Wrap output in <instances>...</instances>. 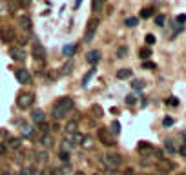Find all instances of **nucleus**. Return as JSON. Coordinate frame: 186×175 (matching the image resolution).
Masks as SVG:
<instances>
[{"label": "nucleus", "instance_id": "nucleus-1", "mask_svg": "<svg viewBox=\"0 0 186 175\" xmlns=\"http://www.w3.org/2000/svg\"><path fill=\"white\" fill-rule=\"evenodd\" d=\"M101 164L106 170H115V168H119V166L122 164V157L119 153H108L101 159Z\"/></svg>", "mask_w": 186, "mask_h": 175}, {"label": "nucleus", "instance_id": "nucleus-2", "mask_svg": "<svg viewBox=\"0 0 186 175\" xmlns=\"http://www.w3.org/2000/svg\"><path fill=\"white\" fill-rule=\"evenodd\" d=\"M99 24H101V20H99L97 17L90 18L88 28H86V35H84V42H90L93 39V35H95V31H97V28H99Z\"/></svg>", "mask_w": 186, "mask_h": 175}, {"label": "nucleus", "instance_id": "nucleus-3", "mask_svg": "<svg viewBox=\"0 0 186 175\" xmlns=\"http://www.w3.org/2000/svg\"><path fill=\"white\" fill-rule=\"evenodd\" d=\"M31 104H33V95H31V93L24 91L17 97V106H18L20 110H28V108H31Z\"/></svg>", "mask_w": 186, "mask_h": 175}, {"label": "nucleus", "instance_id": "nucleus-4", "mask_svg": "<svg viewBox=\"0 0 186 175\" xmlns=\"http://www.w3.org/2000/svg\"><path fill=\"white\" fill-rule=\"evenodd\" d=\"M59 110H62V111H66V113H70L73 108H75V102H73V99H70V97H62V99H59L57 100V104H55Z\"/></svg>", "mask_w": 186, "mask_h": 175}, {"label": "nucleus", "instance_id": "nucleus-5", "mask_svg": "<svg viewBox=\"0 0 186 175\" xmlns=\"http://www.w3.org/2000/svg\"><path fill=\"white\" fill-rule=\"evenodd\" d=\"M31 55L37 59V60H44L46 59V49H44V46H42L40 42H33V46H31Z\"/></svg>", "mask_w": 186, "mask_h": 175}, {"label": "nucleus", "instance_id": "nucleus-6", "mask_svg": "<svg viewBox=\"0 0 186 175\" xmlns=\"http://www.w3.org/2000/svg\"><path fill=\"white\" fill-rule=\"evenodd\" d=\"M66 141H68V142H70L71 146H79V144H82L84 135H82V133H79V131H73V133H66Z\"/></svg>", "mask_w": 186, "mask_h": 175}, {"label": "nucleus", "instance_id": "nucleus-7", "mask_svg": "<svg viewBox=\"0 0 186 175\" xmlns=\"http://www.w3.org/2000/svg\"><path fill=\"white\" fill-rule=\"evenodd\" d=\"M99 139H101V142L106 146H113V137H111V133L108 131V130H104V128H101L99 130Z\"/></svg>", "mask_w": 186, "mask_h": 175}, {"label": "nucleus", "instance_id": "nucleus-8", "mask_svg": "<svg viewBox=\"0 0 186 175\" xmlns=\"http://www.w3.org/2000/svg\"><path fill=\"white\" fill-rule=\"evenodd\" d=\"M15 77H17V80L20 84H28L31 80V75L28 69H17V71H15Z\"/></svg>", "mask_w": 186, "mask_h": 175}, {"label": "nucleus", "instance_id": "nucleus-9", "mask_svg": "<svg viewBox=\"0 0 186 175\" xmlns=\"http://www.w3.org/2000/svg\"><path fill=\"white\" fill-rule=\"evenodd\" d=\"M9 57L13 59V60H17V62H24V60H26V53L22 51L20 48H18V49H17V48L9 49Z\"/></svg>", "mask_w": 186, "mask_h": 175}, {"label": "nucleus", "instance_id": "nucleus-10", "mask_svg": "<svg viewBox=\"0 0 186 175\" xmlns=\"http://www.w3.org/2000/svg\"><path fill=\"white\" fill-rule=\"evenodd\" d=\"M18 26H20L24 31H29L31 29V18L28 15H20V17H18Z\"/></svg>", "mask_w": 186, "mask_h": 175}, {"label": "nucleus", "instance_id": "nucleus-11", "mask_svg": "<svg viewBox=\"0 0 186 175\" xmlns=\"http://www.w3.org/2000/svg\"><path fill=\"white\" fill-rule=\"evenodd\" d=\"M0 35H2V40H4V42L15 40V31H13V28H4Z\"/></svg>", "mask_w": 186, "mask_h": 175}, {"label": "nucleus", "instance_id": "nucleus-12", "mask_svg": "<svg viewBox=\"0 0 186 175\" xmlns=\"http://www.w3.org/2000/svg\"><path fill=\"white\" fill-rule=\"evenodd\" d=\"M86 60L90 62V64H97V62L101 60V51L99 49H91V51L86 55Z\"/></svg>", "mask_w": 186, "mask_h": 175}, {"label": "nucleus", "instance_id": "nucleus-13", "mask_svg": "<svg viewBox=\"0 0 186 175\" xmlns=\"http://www.w3.org/2000/svg\"><path fill=\"white\" fill-rule=\"evenodd\" d=\"M31 119H33V122H37V124L46 122V115H44L42 110H35V111L31 113Z\"/></svg>", "mask_w": 186, "mask_h": 175}, {"label": "nucleus", "instance_id": "nucleus-14", "mask_svg": "<svg viewBox=\"0 0 186 175\" xmlns=\"http://www.w3.org/2000/svg\"><path fill=\"white\" fill-rule=\"evenodd\" d=\"M133 77V71L132 69H128V68H124V69H119L117 71V79L119 80H126V79H132Z\"/></svg>", "mask_w": 186, "mask_h": 175}, {"label": "nucleus", "instance_id": "nucleus-15", "mask_svg": "<svg viewBox=\"0 0 186 175\" xmlns=\"http://www.w3.org/2000/svg\"><path fill=\"white\" fill-rule=\"evenodd\" d=\"M90 113H91L95 119H101V117H104V110L99 106V104H93L91 108H90Z\"/></svg>", "mask_w": 186, "mask_h": 175}, {"label": "nucleus", "instance_id": "nucleus-16", "mask_svg": "<svg viewBox=\"0 0 186 175\" xmlns=\"http://www.w3.org/2000/svg\"><path fill=\"white\" fill-rule=\"evenodd\" d=\"M153 146L150 144V142H141L139 144V153H142V155H146V153H153Z\"/></svg>", "mask_w": 186, "mask_h": 175}, {"label": "nucleus", "instance_id": "nucleus-17", "mask_svg": "<svg viewBox=\"0 0 186 175\" xmlns=\"http://www.w3.org/2000/svg\"><path fill=\"white\" fill-rule=\"evenodd\" d=\"M95 71H97V69H90V71L82 77V88H88V82H90L93 77H95Z\"/></svg>", "mask_w": 186, "mask_h": 175}, {"label": "nucleus", "instance_id": "nucleus-18", "mask_svg": "<svg viewBox=\"0 0 186 175\" xmlns=\"http://www.w3.org/2000/svg\"><path fill=\"white\" fill-rule=\"evenodd\" d=\"M108 131H110L111 135H119V133H121V122H119V121H113Z\"/></svg>", "mask_w": 186, "mask_h": 175}, {"label": "nucleus", "instance_id": "nucleus-19", "mask_svg": "<svg viewBox=\"0 0 186 175\" xmlns=\"http://www.w3.org/2000/svg\"><path fill=\"white\" fill-rule=\"evenodd\" d=\"M51 115H53V119H64L66 117V111H62V110H59L57 106H53V110H51Z\"/></svg>", "mask_w": 186, "mask_h": 175}, {"label": "nucleus", "instance_id": "nucleus-20", "mask_svg": "<svg viewBox=\"0 0 186 175\" xmlns=\"http://www.w3.org/2000/svg\"><path fill=\"white\" fill-rule=\"evenodd\" d=\"M71 69H73V60H68L60 68V73H62V75H70V73H71Z\"/></svg>", "mask_w": 186, "mask_h": 175}, {"label": "nucleus", "instance_id": "nucleus-21", "mask_svg": "<svg viewBox=\"0 0 186 175\" xmlns=\"http://www.w3.org/2000/svg\"><path fill=\"white\" fill-rule=\"evenodd\" d=\"M22 135H24V137H33V135H35V128H29L28 124H24V126H22Z\"/></svg>", "mask_w": 186, "mask_h": 175}, {"label": "nucleus", "instance_id": "nucleus-22", "mask_svg": "<svg viewBox=\"0 0 186 175\" xmlns=\"http://www.w3.org/2000/svg\"><path fill=\"white\" fill-rule=\"evenodd\" d=\"M139 57L146 60L148 57H152V49H150V48H141V49H139Z\"/></svg>", "mask_w": 186, "mask_h": 175}, {"label": "nucleus", "instance_id": "nucleus-23", "mask_svg": "<svg viewBox=\"0 0 186 175\" xmlns=\"http://www.w3.org/2000/svg\"><path fill=\"white\" fill-rule=\"evenodd\" d=\"M73 131H77V121H70L66 124V133H73Z\"/></svg>", "mask_w": 186, "mask_h": 175}, {"label": "nucleus", "instance_id": "nucleus-24", "mask_svg": "<svg viewBox=\"0 0 186 175\" xmlns=\"http://www.w3.org/2000/svg\"><path fill=\"white\" fill-rule=\"evenodd\" d=\"M124 24H126L128 28H135V26L139 24V18H135V17H128V18L124 20Z\"/></svg>", "mask_w": 186, "mask_h": 175}, {"label": "nucleus", "instance_id": "nucleus-25", "mask_svg": "<svg viewBox=\"0 0 186 175\" xmlns=\"http://www.w3.org/2000/svg\"><path fill=\"white\" fill-rule=\"evenodd\" d=\"M20 146H22L20 139H9V148H13V150H18Z\"/></svg>", "mask_w": 186, "mask_h": 175}, {"label": "nucleus", "instance_id": "nucleus-26", "mask_svg": "<svg viewBox=\"0 0 186 175\" xmlns=\"http://www.w3.org/2000/svg\"><path fill=\"white\" fill-rule=\"evenodd\" d=\"M59 159H60V161L64 162V164H68V162H70V153L62 150V152H59Z\"/></svg>", "mask_w": 186, "mask_h": 175}, {"label": "nucleus", "instance_id": "nucleus-27", "mask_svg": "<svg viewBox=\"0 0 186 175\" xmlns=\"http://www.w3.org/2000/svg\"><path fill=\"white\" fill-rule=\"evenodd\" d=\"M153 15V9L152 8H144V9L141 11V18H150Z\"/></svg>", "mask_w": 186, "mask_h": 175}, {"label": "nucleus", "instance_id": "nucleus-28", "mask_svg": "<svg viewBox=\"0 0 186 175\" xmlns=\"http://www.w3.org/2000/svg\"><path fill=\"white\" fill-rule=\"evenodd\" d=\"M126 55H128V48H126V46H121V48L117 49V57H119V59H124Z\"/></svg>", "mask_w": 186, "mask_h": 175}, {"label": "nucleus", "instance_id": "nucleus-29", "mask_svg": "<svg viewBox=\"0 0 186 175\" xmlns=\"http://www.w3.org/2000/svg\"><path fill=\"white\" fill-rule=\"evenodd\" d=\"M164 148H166V152H168V153H175V146H173V142H172V141H166Z\"/></svg>", "mask_w": 186, "mask_h": 175}, {"label": "nucleus", "instance_id": "nucleus-30", "mask_svg": "<svg viewBox=\"0 0 186 175\" xmlns=\"http://www.w3.org/2000/svg\"><path fill=\"white\" fill-rule=\"evenodd\" d=\"M142 68H144V69H157V64H155V62H150V60H144L142 62Z\"/></svg>", "mask_w": 186, "mask_h": 175}, {"label": "nucleus", "instance_id": "nucleus-31", "mask_svg": "<svg viewBox=\"0 0 186 175\" xmlns=\"http://www.w3.org/2000/svg\"><path fill=\"white\" fill-rule=\"evenodd\" d=\"M164 22H166L164 15H157V17H155V24H157V26H164Z\"/></svg>", "mask_w": 186, "mask_h": 175}, {"label": "nucleus", "instance_id": "nucleus-32", "mask_svg": "<svg viewBox=\"0 0 186 175\" xmlns=\"http://www.w3.org/2000/svg\"><path fill=\"white\" fill-rule=\"evenodd\" d=\"M75 51H77V48H75V46H66V48H64V55H66V57H70V55L75 53Z\"/></svg>", "mask_w": 186, "mask_h": 175}, {"label": "nucleus", "instance_id": "nucleus-33", "mask_svg": "<svg viewBox=\"0 0 186 175\" xmlns=\"http://www.w3.org/2000/svg\"><path fill=\"white\" fill-rule=\"evenodd\" d=\"M132 86H133L137 91H141V90L144 88V82H142V80H133V82H132Z\"/></svg>", "mask_w": 186, "mask_h": 175}, {"label": "nucleus", "instance_id": "nucleus-34", "mask_svg": "<svg viewBox=\"0 0 186 175\" xmlns=\"http://www.w3.org/2000/svg\"><path fill=\"white\" fill-rule=\"evenodd\" d=\"M126 104H128V106L137 104V97H135V95H128V97H126Z\"/></svg>", "mask_w": 186, "mask_h": 175}, {"label": "nucleus", "instance_id": "nucleus-35", "mask_svg": "<svg viewBox=\"0 0 186 175\" xmlns=\"http://www.w3.org/2000/svg\"><path fill=\"white\" fill-rule=\"evenodd\" d=\"M102 2H104V0H93V11H95V13H99V11H101Z\"/></svg>", "mask_w": 186, "mask_h": 175}, {"label": "nucleus", "instance_id": "nucleus-36", "mask_svg": "<svg viewBox=\"0 0 186 175\" xmlns=\"http://www.w3.org/2000/svg\"><path fill=\"white\" fill-rule=\"evenodd\" d=\"M35 157H37V161H46L48 159V152H37Z\"/></svg>", "mask_w": 186, "mask_h": 175}, {"label": "nucleus", "instance_id": "nucleus-37", "mask_svg": "<svg viewBox=\"0 0 186 175\" xmlns=\"http://www.w3.org/2000/svg\"><path fill=\"white\" fill-rule=\"evenodd\" d=\"M22 175H37V170L31 166V168H24L22 170Z\"/></svg>", "mask_w": 186, "mask_h": 175}, {"label": "nucleus", "instance_id": "nucleus-38", "mask_svg": "<svg viewBox=\"0 0 186 175\" xmlns=\"http://www.w3.org/2000/svg\"><path fill=\"white\" fill-rule=\"evenodd\" d=\"M155 40H157V39H155V35H152V33H150V35H146V44H148V46H153Z\"/></svg>", "mask_w": 186, "mask_h": 175}, {"label": "nucleus", "instance_id": "nucleus-39", "mask_svg": "<svg viewBox=\"0 0 186 175\" xmlns=\"http://www.w3.org/2000/svg\"><path fill=\"white\" fill-rule=\"evenodd\" d=\"M166 104H168V106H179V99H177V97H170V99L166 100Z\"/></svg>", "mask_w": 186, "mask_h": 175}, {"label": "nucleus", "instance_id": "nucleus-40", "mask_svg": "<svg viewBox=\"0 0 186 175\" xmlns=\"http://www.w3.org/2000/svg\"><path fill=\"white\" fill-rule=\"evenodd\" d=\"M163 126H166V128H170V126H173V119H172V117H166L164 121H163Z\"/></svg>", "mask_w": 186, "mask_h": 175}, {"label": "nucleus", "instance_id": "nucleus-41", "mask_svg": "<svg viewBox=\"0 0 186 175\" xmlns=\"http://www.w3.org/2000/svg\"><path fill=\"white\" fill-rule=\"evenodd\" d=\"M39 126H40V131H42V133H48V131H49V126H48L46 122L39 124Z\"/></svg>", "mask_w": 186, "mask_h": 175}, {"label": "nucleus", "instance_id": "nucleus-42", "mask_svg": "<svg viewBox=\"0 0 186 175\" xmlns=\"http://www.w3.org/2000/svg\"><path fill=\"white\" fill-rule=\"evenodd\" d=\"M6 153H8V146L4 142H0V155H6Z\"/></svg>", "mask_w": 186, "mask_h": 175}, {"label": "nucleus", "instance_id": "nucleus-43", "mask_svg": "<svg viewBox=\"0 0 186 175\" xmlns=\"http://www.w3.org/2000/svg\"><path fill=\"white\" fill-rule=\"evenodd\" d=\"M177 22H179V24H186V15H179V17H177Z\"/></svg>", "mask_w": 186, "mask_h": 175}, {"label": "nucleus", "instance_id": "nucleus-44", "mask_svg": "<svg viewBox=\"0 0 186 175\" xmlns=\"http://www.w3.org/2000/svg\"><path fill=\"white\" fill-rule=\"evenodd\" d=\"M82 146H91V139H90V137H84Z\"/></svg>", "mask_w": 186, "mask_h": 175}, {"label": "nucleus", "instance_id": "nucleus-45", "mask_svg": "<svg viewBox=\"0 0 186 175\" xmlns=\"http://www.w3.org/2000/svg\"><path fill=\"white\" fill-rule=\"evenodd\" d=\"M179 153L183 155V157H186V144H183V146H181V150H179Z\"/></svg>", "mask_w": 186, "mask_h": 175}, {"label": "nucleus", "instance_id": "nucleus-46", "mask_svg": "<svg viewBox=\"0 0 186 175\" xmlns=\"http://www.w3.org/2000/svg\"><path fill=\"white\" fill-rule=\"evenodd\" d=\"M0 139H8V131L6 130H0Z\"/></svg>", "mask_w": 186, "mask_h": 175}, {"label": "nucleus", "instance_id": "nucleus-47", "mask_svg": "<svg viewBox=\"0 0 186 175\" xmlns=\"http://www.w3.org/2000/svg\"><path fill=\"white\" fill-rule=\"evenodd\" d=\"M80 4H82V0H75V9H79V8H80Z\"/></svg>", "mask_w": 186, "mask_h": 175}, {"label": "nucleus", "instance_id": "nucleus-48", "mask_svg": "<svg viewBox=\"0 0 186 175\" xmlns=\"http://www.w3.org/2000/svg\"><path fill=\"white\" fill-rule=\"evenodd\" d=\"M106 175H115V170H106Z\"/></svg>", "mask_w": 186, "mask_h": 175}, {"label": "nucleus", "instance_id": "nucleus-49", "mask_svg": "<svg viewBox=\"0 0 186 175\" xmlns=\"http://www.w3.org/2000/svg\"><path fill=\"white\" fill-rule=\"evenodd\" d=\"M20 4H22V6H28V4H29V0H20Z\"/></svg>", "mask_w": 186, "mask_h": 175}, {"label": "nucleus", "instance_id": "nucleus-50", "mask_svg": "<svg viewBox=\"0 0 186 175\" xmlns=\"http://www.w3.org/2000/svg\"><path fill=\"white\" fill-rule=\"evenodd\" d=\"M75 175H86V173H84V172H77Z\"/></svg>", "mask_w": 186, "mask_h": 175}, {"label": "nucleus", "instance_id": "nucleus-51", "mask_svg": "<svg viewBox=\"0 0 186 175\" xmlns=\"http://www.w3.org/2000/svg\"><path fill=\"white\" fill-rule=\"evenodd\" d=\"M2 175H13V173H9V172H6V173H2Z\"/></svg>", "mask_w": 186, "mask_h": 175}, {"label": "nucleus", "instance_id": "nucleus-52", "mask_svg": "<svg viewBox=\"0 0 186 175\" xmlns=\"http://www.w3.org/2000/svg\"><path fill=\"white\" fill-rule=\"evenodd\" d=\"M183 137H184V141H186V131H184V133H183ZM184 144H186V142H184Z\"/></svg>", "mask_w": 186, "mask_h": 175}, {"label": "nucleus", "instance_id": "nucleus-53", "mask_svg": "<svg viewBox=\"0 0 186 175\" xmlns=\"http://www.w3.org/2000/svg\"><path fill=\"white\" fill-rule=\"evenodd\" d=\"M179 175H186V173H179Z\"/></svg>", "mask_w": 186, "mask_h": 175}, {"label": "nucleus", "instance_id": "nucleus-54", "mask_svg": "<svg viewBox=\"0 0 186 175\" xmlns=\"http://www.w3.org/2000/svg\"><path fill=\"white\" fill-rule=\"evenodd\" d=\"M95 175H99V173H95Z\"/></svg>", "mask_w": 186, "mask_h": 175}]
</instances>
